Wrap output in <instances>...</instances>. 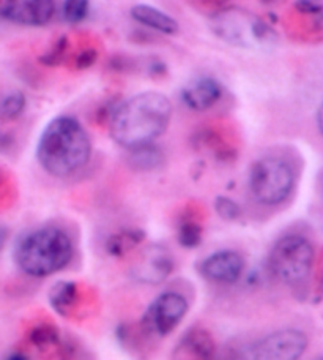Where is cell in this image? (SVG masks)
<instances>
[{
    "instance_id": "6da1fadb",
    "label": "cell",
    "mask_w": 323,
    "mask_h": 360,
    "mask_svg": "<svg viewBox=\"0 0 323 360\" xmlns=\"http://www.w3.org/2000/svg\"><path fill=\"white\" fill-rule=\"evenodd\" d=\"M171 100L159 92H142L114 109L109 119L112 139L125 149L153 144L169 127Z\"/></svg>"
},
{
    "instance_id": "7a4b0ae2",
    "label": "cell",
    "mask_w": 323,
    "mask_h": 360,
    "mask_svg": "<svg viewBox=\"0 0 323 360\" xmlns=\"http://www.w3.org/2000/svg\"><path fill=\"white\" fill-rule=\"evenodd\" d=\"M92 155L86 128L71 115H60L44 128L37 146V158L54 177H70L81 171Z\"/></svg>"
},
{
    "instance_id": "3957f363",
    "label": "cell",
    "mask_w": 323,
    "mask_h": 360,
    "mask_svg": "<svg viewBox=\"0 0 323 360\" xmlns=\"http://www.w3.org/2000/svg\"><path fill=\"white\" fill-rule=\"evenodd\" d=\"M73 258V242L63 229L44 226L18 240L15 261L25 275L44 278L67 267Z\"/></svg>"
},
{
    "instance_id": "277c9868",
    "label": "cell",
    "mask_w": 323,
    "mask_h": 360,
    "mask_svg": "<svg viewBox=\"0 0 323 360\" xmlns=\"http://www.w3.org/2000/svg\"><path fill=\"white\" fill-rule=\"evenodd\" d=\"M211 30L238 48H263L273 40V32L262 19L244 10L221 8L211 16Z\"/></svg>"
},
{
    "instance_id": "5b68a950",
    "label": "cell",
    "mask_w": 323,
    "mask_h": 360,
    "mask_svg": "<svg viewBox=\"0 0 323 360\" xmlns=\"http://www.w3.org/2000/svg\"><path fill=\"white\" fill-rule=\"evenodd\" d=\"M314 247L306 237L290 234L275 243L268 256V267L277 280L287 285H298L311 274Z\"/></svg>"
},
{
    "instance_id": "8992f818",
    "label": "cell",
    "mask_w": 323,
    "mask_h": 360,
    "mask_svg": "<svg viewBox=\"0 0 323 360\" xmlns=\"http://www.w3.org/2000/svg\"><path fill=\"white\" fill-rule=\"evenodd\" d=\"M294 184V171L286 160L263 157L251 166L249 190L256 201L263 205H277L286 201Z\"/></svg>"
},
{
    "instance_id": "52a82bcc",
    "label": "cell",
    "mask_w": 323,
    "mask_h": 360,
    "mask_svg": "<svg viewBox=\"0 0 323 360\" xmlns=\"http://www.w3.org/2000/svg\"><path fill=\"white\" fill-rule=\"evenodd\" d=\"M308 348V337L298 329L271 332L254 343L242 346L225 360H300Z\"/></svg>"
},
{
    "instance_id": "ba28073f",
    "label": "cell",
    "mask_w": 323,
    "mask_h": 360,
    "mask_svg": "<svg viewBox=\"0 0 323 360\" xmlns=\"http://www.w3.org/2000/svg\"><path fill=\"white\" fill-rule=\"evenodd\" d=\"M188 313L185 295L176 291H166L154 299L142 318V327L147 333L167 337L177 329Z\"/></svg>"
},
{
    "instance_id": "9c48e42d",
    "label": "cell",
    "mask_w": 323,
    "mask_h": 360,
    "mask_svg": "<svg viewBox=\"0 0 323 360\" xmlns=\"http://www.w3.org/2000/svg\"><path fill=\"white\" fill-rule=\"evenodd\" d=\"M199 272L209 281L232 285L242 278L244 272V258L234 250H221L200 262Z\"/></svg>"
},
{
    "instance_id": "30bf717a",
    "label": "cell",
    "mask_w": 323,
    "mask_h": 360,
    "mask_svg": "<svg viewBox=\"0 0 323 360\" xmlns=\"http://www.w3.org/2000/svg\"><path fill=\"white\" fill-rule=\"evenodd\" d=\"M57 11L55 0H13L0 8V15L8 21L40 27L51 22Z\"/></svg>"
},
{
    "instance_id": "8fae6325",
    "label": "cell",
    "mask_w": 323,
    "mask_h": 360,
    "mask_svg": "<svg viewBox=\"0 0 323 360\" xmlns=\"http://www.w3.org/2000/svg\"><path fill=\"white\" fill-rule=\"evenodd\" d=\"M173 270V259L169 252L159 247H152L136 261L131 267L133 280L142 285H159Z\"/></svg>"
},
{
    "instance_id": "7c38bea8",
    "label": "cell",
    "mask_w": 323,
    "mask_h": 360,
    "mask_svg": "<svg viewBox=\"0 0 323 360\" xmlns=\"http://www.w3.org/2000/svg\"><path fill=\"white\" fill-rule=\"evenodd\" d=\"M173 360H216V345L204 327H191L180 340Z\"/></svg>"
},
{
    "instance_id": "4fadbf2b",
    "label": "cell",
    "mask_w": 323,
    "mask_h": 360,
    "mask_svg": "<svg viewBox=\"0 0 323 360\" xmlns=\"http://www.w3.org/2000/svg\"><path fill=\"white\" fill-rule=\"evenodd\" d=\"M223 95V87L215 78L202 76L192 79L182 90V100L192 111H206L215 106Z\"/></svg>"
},
{
    "instance_id": "5bb4252c",
    "label": "cell",
    "mask_w": 323,
    "mask_h": 360,
    "mask_svg": "<svg viewBox=\"0 0 323 360\" xmlns=\"http://www.w3.org/2000/svg\"><path fill=\"white\" fill-rule=\"evenodd\" d=\"M131 16L136 22L145 25L148 29L157 30L159 34L173 35L178 32V22L176 19L153 5H134L131 8Z\"/></svg>"
},
{
    "instance_id": "9a60e30c",
    "label": "cell",
    "mask_w": 323,
    "mask_h": 360,
    "mask_svg": "<svg viewBox=\"0 0 323 360\" xmlns=\"http://www.w3.org/2000/svg\"><path fill=\"white\" fill-rule=\"evenodd\" d=\"M30 343L35 346V348L43 352V354L49 356H59V359L67 360V351L63 348L60 332L55 329L53 324L41 323L37 324L30 332Z\"/></svg>"
},
{
    "instance_id": "2e32d148",
    "label": "cell",
    "mask_w": 323,
    "mask_h": 360,
    "mask_svg": "<svg viewBox=\"0 0 323 360\" xmlns=\"http://www.w3.org/2000/svg\"><path fill=\"white\" fill-rule=\"evenodd\" d=\"M81 302V291L73 281H60L49 291V304L62 316H73Z\"/></svg>"
},
{
    "instance_id": "e0dca14e",
    "label": "cell",
    "mask_w": 323,
    "mask_h": 360,
    "mask_svg": "<svg viewBox=\"0 0 323 360\" xmlns=\"http://www.w3.org/2000/svg\"><path fill=\"white\" fill-rule=\"evenodd\" d=\"M144 240V233L138 229H125L121 233L112 236L107 240V252L109 255L115 256V258H121L126 253L131 252L134 247H138L139 243Z\"/></svg>"
},
{
    "instance_id": "ac0fdd59",
    "label": "cell",
    "mask_w": 323,
    "mask_h": 360,
    "mask_svg": "<svg viewBox=\"0 0 323 360\" xmlns=\"http://www.w3.org/2000/svg\"><path fill=\"white\" fill-rule=\"evenodd\" d=\"M161 162H163V153L153 144L131 149V155H129V163L134 169L139 171H152L158 168Z\"/></svg>"
},
{
    "instance_id": "d6986e66",
    "label": "cell",
    "mask_w": 323,
    "mask_h": 360,
    "mask_svg": "<svg viewBox=\"0 0 323 360\" xmlns=\"http://www.w3.org/2000/svg\"><path fill=\"white\" fill-rule=\"evenodd\" d=\"M25 95L21 90H8L0 95V120H15L24 112Z\"/></svg>"
},
{
    "instance_id": "ffe728a7",
    "label": "cell",
    "mask_w": 323,
    "mask_h": 360,
    "mask_svg": "<svg viewBox=\"0 0 323 360\" xmlns=\"http://www.w3.org/2000/svg\"><path fill=\"white\" fill-rule=\"evenodd\" d=\"M202 240V226L192 218H186L178 228V242L185 248H196Z\"/></svg>"
},
{
    "instance_id": "44dd1931",
    "label": "cell",
    "mask_w": 323,
    "mask_h": 360,
    "mask_svg": "<svg viewBox=\"0 0 323 360\" xmlns=\"http://www.w3.org/2000/svg\"><path fill=\"white\" fill-rule=\"evenodd\" d=\"M90 10V0H63L62 15L70 24H79L87 18Z\"/></svg>"
},
{
    "instance_id": "7402d4cb",
    "label": "cell",
    "mask_w": 323,
    "mask_h": 360,
    "mask_svg": "<svg viewBox=\"0 0 323 360\" xmlns=\"http://www.w3.org/2000/svg\"><path fill=\"white\" fill-rule=\"evenodd\" d=\"M215 207L218 214L225 220H235V218L240 217V207L229 198H218Z\"/></svg>"
},
{
    "instance_id": "603a6c76",
    "label": "cell",
    "mask_w": 323,
    "mask_h": 360,
    "mask_svg": "<svg viewBox=\"0 0 323 360\" xmlns=\"http://www.w3.org/2000/svg\"><path fill=\"white\" fill-rule=\"evenodd\" d=\"M96 57H98V54H96V51L93 48H87L81 51L79 54H77L76 60H74V65L76 68H87L90 65H93V62L96 60Z\"/></svg>"
},
{
    "instance_id": "cb8c5ba5",
    "label": "cell",
    "mask_w": 323,
    "mask_h": 360,
    "mask_svg": "<svg viewBox=\"0 0 323 360\" xmlns=\"http://www.w3.org/2000/svg\"><path fill=\"white\" fill-rule=\"evenodd\" d=\"M5 360H29V357L22 354V352H11V354L6 357Z\"/></svg>"
},
{
    "instance_id": "d4e9b609",
    "label": "cell",
    "mask_w": 323,
    "mask_h": 360,
    "mask_svg": "<svg viewBox=\"0 0 323 360\" xmlns=\"http://www.w3.org/2000/svg\"><path fill=\"white\" fill-rule=\"evenodd\" d=\"M317 125H319V130L323 134V103L322 106L319 108V112H317Z\"/></svg>"
},
{
    "instance_id": "484cf974",
    "label": "cell",
    "mask_w": 323,
    "mask_h": 360,
    "mask_svg": "<svg viewBox=\"0 0 323 360\" xmlns=\"http://www.w3.org/2000/svg\"><path fill=\"white\" fill-rule=\"evenodd\" d=\"M263 2H267V4H277V2H282V0H263Z\"/></svg>"
},
{
    "instance_id": "4316f807",
    "label": "cell",
    "mask_w": 323,
    "mask_h": 360,
    "mask_svg": "<svg viewBox=\"0 0 323 360\" xmlns=\"http://www.w3.org/2000/svg\"><path fill=\"white\" fill-rule=\"evenodd\" d=\"M0 184H2V174H0Z\"/></svg>"
},
{
    "instance_id": "83f0119b",
    "label": "cell",
    "mask_w": 323,
    "mask_h": 360,
    "mask_svg": "<svg viewBox=\"0 0 323 360\" xmlns=\"http://www.w3.org/2000/svg\"><path fill=\"white\" fill-rule=\"evenodd\" d=\"M315 360H323V357H320V359H315Z\"/></svg>"
},
{
    "instance_id": "f1b7e54d",
    "label": "cell",
    "mask_w": 323,
    "mask_h": 360,
    "mask_svg": "<svg viewBox=\"0 0 323 360\" xmlns=\"http://www.w3.org/2000/svg\"><path fill=\"white\" fill-rule=\"evenodd\" d=\"M322 289H323V285H322Z\"/></svg>"
}]
</instances>
